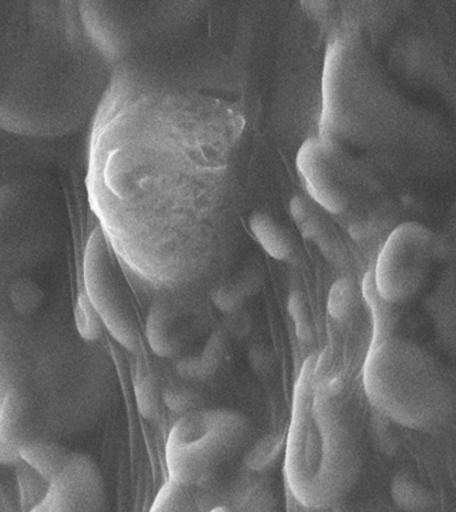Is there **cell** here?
I'll return each mask as SVG.
<instances>
[{
	"mask_svg": "<svg viewBox=\"0 0 456 512\" xmlns=\"http://www.w3.org/2000/svg\"><path fill=\"white\" fill-rule=\"evenodd\" d=\"M434 244L432 234L418 223L396 228L376 262L374 283L384 302L403 304L414 298L430 270Z\"/></svg>",
	"mask_w": 456,
	"mask_h": 512,
	"instance_id": "cell-8",
	"label": "cell"
},
{
	"mask_svg": "<svg viewBox=\"0 0 456 512\" xmlns=\"http://www.w3.org/2000/svg\"><path fill=\"white\" fill-rule=\"evenodd\" d=\"M251 423L232 408H198L180 416L168 434V475L180 486L207 483L247 446Z\"/></svg>",
	"mask_w": 456,
	"mask_h": 512,
	"instance_id": "cell-6",
	"label": "cell"
},
{
	"mask_svg": "<svg viewBox=\"0 0 456 512\" xmlns=\"http://www.w3.org/2000/svg\"><path fill=\"white\" fill-rule=\"evenodd\" d=\"M258 280V276L254 278L250 274L247 278H242L238 282L230 284V286L216 288L214 294H212V302L219 310L232 314V312L239 310L248 295H252L258 290Z\"/></svg>",
	"mask_w": 456,
	"mask_h": 512,
	"instance_id": "cell-17",
	"label": "cell"
},
{
	"mask_svg": "<svg viewBox=\"0 0 456 512\" xmlns=\"http://www.w3.org/2000/svg\"><path fill=\"white\" fill-rule=\"evenodd\" d=\"M146 338L152 352L160 358H174L180 346L179 332L175 331L171 312L163 304H155L147 316Z\"/></svg>",
	"mask_w": 456,
	"mask_h": 512,
	"instance_id": "cell-10",
	"label": "cell"
},
{
	"mask_svg": "<svg viewBox=\"0 0 456 512\" xmlns=\"http://www.w3.org/2000/svg\"><path fill=\"white\" fill-rule=\"evenodd\" d=\"M286 448V436L268 434L260 438L244 456V464L248 470L264 471L278 462L282 451Z\"/></svg>",
	"mask_w": 456,
	"mask_h": 512,
	"instance_id": "cell-15",
	"label": "cell"
},
{
	"mask_svg": "<svg viewBox=\"0 0 456 512\" xmlns=\"http://www.w3.org/2000/svg\"><path fill=\"white\" fill-rule=\"evenodd\" d=\"M136 408L146 420H154L159 412V390L154 375L144 367L138 368L134 379Z\"/></svg>",
	"mask_w": 456,
	"mask_h": 512,
	"instance_id": "cell-16",
	"label": "cell"
},
{
	"mask_svg": "<svg viewBox=\"0 0 456 512\" xmlns=\"http://www.w3.org/2000/svg\"><path fill=\"white\" fill-rule=\"evenodd\" d=\"M355 290L354 283L350 279L342 278L336 280L328 292L327 312L332 319L344 320L350 315L352 304H354Z\"/></svg>",
	"mask_w": 456,
	"mask_h": 512,
	"instance_id": "cell-19",
	"label": "cell"
},
{
	"mask_svg": "<svg viewBox=\"0 0 456 512\" xmlns=\"http://www.w3.org/2000/svg\"><path fill=\"white\" fill-rule=\"evenodd\" d=\"M191 488L180 486L174 480H167L148 512H199Z\"/></svg>",
	"mask_w": 456,
	"mask_h": 512,
	"instance_id": "cell-14",
	"label": "cell"
},
{
	"mask_svg": "<svg viewBox=\"0 0 456 512\" xmlns=\"http://www.w3.org/2000/svg\"><path fill=\"white\" fill-rule=\"evenodd\" d=\"M83 284L84 294L112 338L126 350L138 351L140 339L134 303L102 227L91 232L84 248Z\"/></svg>",
	"mask_w": 456,
	"mask_h": 512,
	"instance_id": "cell-7",
	"label": "cell"
},
{
	"mask_svg": "<svg viewBox=\"0 0 456 512\" xmlns=\"http://www.w3.org/2000/svg\"><path fill=\"white\" fill-rule=\"evenodd\" d=\"M224 354V340L222 335L215 332L208 340L206 347L200 355L188 356L178 363V372L183 378L192 380H206L211 378L218 370L220 360Z\"/></svg>",
	"mask_w": 456,
	"mask_h": 512,
	"instance_id": "cell-13",
	"label": "cell"
},
{
	"mask_svg": "<svg viewBox=\"0 0 456 512\" xmlns=\"http://www.w3.org/2000/svg\"><path fill=\"white\" fill-rule=\"evenodd\" d=\"M323 374V354L304 360L284 448L288 488L296 502L310 510H324L342 500L360 471L358 438L339 396L340 380Z\"/></svg>",
	"mask_w": 456,
	"mask_h": 512,
	"instance_id": "cell-4",
	"label": "cell"
},
{
	"mask_svg": "<svg viewBox=\"0 0 456 512\" xmlns=\"http://www.w3.org/2000/svg\"><path fill=\"white\" fill-rule=\"evenodd\" d=\"M290 211L292 219L298 227L303 238L310 239L318 244L320 250L327 258L334 256V248L331 246L330 236L326 234V227L320 218L318 211L312 207L302 196L295 195L290 200Z\"/></svg>",
	"mask_w": 456,
	"mask_h": 512,
	"instance_id": "cell-12",
	"label": "cell"
},
{
	"mask_svg": "<svg viewBox=\"0 0 456 512\" xmlns=\"http://www.w3.org/2000/svg\"><path fill=\"white\" fill-rule=\"evenodd\" d=\"M332 151L319 138L307 139L296 155V168L315 203L330 214H340L346 208V198L335 174Z\"/></svg>",
	"mask_w": 456,
	"mask_h": 512,
	"instance_id": "cell-9",
	"label": "cell"
},
{
	"mask_svg": "<svg viewBox=\"0 0 456 512\" xmlns=\"http://www.w3.org/2000/svg\"><path fill=\"white\" fill-rule=\"evenodd\" d=\"M164 403L176 414L184 415L198 410L200 404L199 395L184 388H168L164 392Z\"/></svg>",
	"mask_w": 456,
	"mask_h": 512,
	"instance_id": "cell-21",
	"label": "cell"
},
{
	"mask_svg": "<svg viewBox=\"0 0 456 512\" xmlns=\"http://www.w3.org/2000/svg\"><path fill=\"white\" fill-rule=\"evenodd\" d=\"M67 219L58 184L27 175L0 186V332L59 303Z\"/></svg>",
	"mask_w": 456,
	"mask_h": 512,
	"instance_id": "cell-3",
	"label": "cell"
},
{
	"mask_svg": "<svg viewBox=\"0 0 456 512\" xmlns=\"http://www.w3.org/2000/svg\"><path fill=\"white\" fill-rule=\"evenodd\" d=\"M288 314L294 320L296 336L302 343H311L314 339V326H312L310 312H308L304 295L294 290L288 295Z\"/></svg>",
	"mask_w": 456,
	"mask_h": 512,
	"instance_id": "cell-20",
	"label": "cell"
},
{
	"mask_svg": "<svg viewBox=\"0 0 456 512\" xmlns=\"http://www.w3.org/2000/svg\"><path fill=\"white\" fill-rule=\"evenodd\" d=\"M250 228L255 239L271 258L290 262L294 256V244L287 232L264 212H255L250 218Z\"/></svg>",
	"mask_w": 456,
	"mask_h": 512,
	"instance_id": "cell-11",
	"label": "cell"
},
{
	"mask_svg": "<svg viewBox=\"0 0 456 512\" xmlns=\"http://www.w3.org/2000/svg\"><path fill=\"white\" fill-rule=\"evenodd\" d=\"M210 512H232V511L228 510L227 507L219 506V507L212 508V510Z\"/></svg>",
	"mask_w": 456,
	"mask_h": 512,
	"instance_id": "cell-23",
	"label": "cell"
},
{
	"mask_svg": "<svg viewBox=\"0 0 456 512\" xmlns=\"http://www.w3.org/2000/svg\"><path fill=\"white\" fill-rule=\"evenodd\" d=\"M62 303L19 316L0 332V463L31 444H60L94 426L110 394L102 351Z\"/></svg>",
	"mask_w": 456,
	"mask_h": 512,
	"instance_id": "cell-1",
	"label": "cell"
},
{
	"mask_svg": "<svg viewBox=\"0 0 456 512\" xmlns=\"http://www.w3.org/2000/svg\"><path fill=\"white\" fill-rule=\"evenodd\" d=\"M372 406L412 430L444 426L454 414L455 391L435 360L410 340L374 336L363 367Z\"/></svg>",
	"mask_w": 456,
	"mask_h": 512,
	"instance_id": "cell-5",
	"label": "cell"
},
{
	"mask_svg": "<svg viewBox=\"0 0 456 512\" xmlns=\"http://www.w3.org/2000/svg\"><path fill=\"white\" fill-rule=\"evenodd\" d=\"M243 512H274L272 511V503L270 500L263 498L262 495L256 494L251 496L247 502V506L244 507Z\"/></svg>",
	"mask_w": 456,
	"mask_h": 512,
	"instance_id": "cell-22",
	"label": "cell"
},
{
	"mask_svg": "<svg viewBox=\"0 0 456 512\" xmlns=\"http://www.w3.org/2000/svg\"><path fill=\"white\" fill-rule=\"evenodd\" d=\"M75 323L78 328L79 334L87 342H96L102 335L103 323L99 318L98 312L92 307L90 300L86 294L82 292L79 295L78 302H76L75 310Z\"/></svg>",
	"mask_w": 456,
	"mask_h": 512,
	"instance_id": "cell-18",
	"label": "cell"
},
{
	"mask_svg": "<svg viewBox=\"0 0 456 512\" xmlns=\"http://www.w3.org/2000/svg\"><path fill=\"white\" fill-rule=\"evenodd\" d=\"M86 36L74 3L0 2V130L38 139L75 130Z\"/></svg>",
	"mask_w": 456,
	"mask_h": 512,
	"instance_id": "cell-2",
	"label": "cell"
}]
</instances>
